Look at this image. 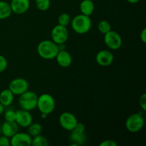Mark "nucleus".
Returning <instances> with one entry per match:
<instances>
[{"label":"nucleus","mask_w":146,"mask_h":146,"mask_svg":"<svg viewBox=\"0 0 146 146\" xmlns=\"http://www.w3.org/2000/svg\"><path fill=\"white\" fill-rule=\"evenodd\" d=\"M59 45L56 44L52 40H44L38 44L37 52L38 54L44 59L55 58L59 51Z\"/></svg>","instance_id":"obj_1"},{"label":"nucleus","mask_w":146,"mask_h":146,"mask_svg":"<svg viewBox=\"0 0 146 146\" xmlns=\"http://www.w3.org/2000/svg\"><path fill=\"white\" fill-rule=\"evenodd\" d=\"M71 24L73 30L76 33L84 34L90 31L92 22L90 17L81 14L74 17L72 21H71Z\"/></svg>","instance_id":"obj_2"},{"label":"nucleus","mask_w":146,"mask_h":146,"mask_svg":"<svg viewBox=\"0 0 146 146\" xmlns=\"http://www.w3.org/2000/svg\"><path fill=\"white\" fill-rule=\"evenodd\" d=\"M38 96L35 92L27 91L19 96V104L21 109L31 111L37 107Z\"/></svg>","instance_id":"obj_3"},{"label":"nucleus","mask_w":146,"mask_h":146,"mask_svg":"<svg viewBox=\"0 0 146 146\" xmlns=\"http://www.w3.org/2000/svg\"><path fill=\"white\" fill-rule=\"evenodd\" d=\"M56 103L54 97L48 94H43L38 96L37 107L41 113L49 115L55 109Z\"/></svg>","instance_id":"obj_4"},{"label":"nucleus","mask_w":146,"mask_h":146,"mask_svg":"<svg viewBox=\"0 0 146 146\" xmlns=\"http://www.w3.org/2000/svg\"><path fill=\"white\" fill-rule=\"evenodd\" d=\"M145 121L140 113H133L127 118L125 121L126 129L131 133H138L143 128Z\"/></svg>","instance_id":"obj_5"},{"label":"nucleus","mask_w":146,"mask_h":146,"mask_svg":"<svg viewBox=\"0 0 146 146\" xmlns=\"http://www.w3.org/2000/svg\"><path fill=\"white\" fill-rule=\"evenodd\" d=\"M52 41L58 45H63L66 42L68 38V31L66 27L60 24L55 26L51 31Z\"/></svg>","instance_id":"obj_6"},{"label":"nucleus","mask_w":146,"mask_h":146,"mask_svg":"<svg viewBox=\"0 0 146 146\" xmlns=\"http://www.w3.org/2000/svg\"><path fill=\"white\" fill-rule=\"evenodd\" d=\"M105 44L112 50H118L122 46V38L118 32L111 30L104 34Z\"/></svg>","instance_id":"obj_7"},{"label":"nucleus","mask_w":146,"mask_h":146,"mask_svg":"<svg viewBox=\"0 0 146 146\" xmlns=\"http://www.w3.org/2000/svg\"><path fill=\"white\" fill-rule=\"evenodd\" d=\"M9 89L14 95L20 96L29 89V83L24 78H16L13 79L9 85Z\"/></svg>","instance_id":"obj_8"},{"label":"nucleus","mask_w":146,"mask_h":146,"mask_svg":"<svg viewBox=\"0 0 146 146\" xmlns=\"http://www.w3.org/2000/svg\"><path fill=\"white\" fill-rule=\"evenodd\" d=\"M60 125L64 130L68 131H71L76 124L78 123V120L76 117L70 112H64L59 116Z\"/></svg>","instance_id":"obj_9"},{"label":"nucleus","mask_w":146,"mask_h":146,"mask_svg":"<svg viewBox=\"0 0 146 146\" xmlns=\"http://www.w3.org/2000/svg\"><path fill=\"white\" fill-rule=\"evenodd\" d=\"M32 137L28 133H19L10 138V143L12 146H30L31 145Z\"/></svg>","instance_id":"obj_10"},{"label":"nucleus","mask_w":146,"mask_h":146,"mask_svg":"<svg viewBox=\"0 0 146 146\" xmlns=\"http://www.w3.org/2000/svg\"><path fill=\"white\" fill-rule=\"evenodd\" d=\"M15 122L19 126L27 128L33 122V117L31 113L26 110L21 109L16 111Z\"/></svg>","instance_id":"obj_11"},{"label":"nucleus","mask_w":146,"mask_h":146,"mask_svg":"<svg viewBox=\"0 0 146 146\" xmlns=\"http://www.w3.org/2000/svg\"><path fill=\"white\" fill-rule=\"evenodd\" d=\"M114 56L108 50H101L96 56V61L101 66H108L113 62Z\"/></svg>","instance_id":"obj_12"},{"label":"nucleus","mask_w":146,"mask_h":146,"mask_svg":"<svg viewBox=\"0 0 146 146\" xmlns=\"http://www.w3.org/2000/svg\"><path fill=\"white\" fill-rule=\"evenodd\" d=\"M9 4L12 12L16 14H22L29 10L30 1L29 0H11Z\"/></svg>","instance_id":"obj_13"},{"label":"nucleus","mask_w":146,"mask_h":146,"mask_svg":"<svg viewBox=\"0 0 146 146\" xmlns=\"http://www.w3.org/2000/svg\"><path fill=\"white\" fill-rule=\"evenodd\" d=\"M19 131V125L15 121H5L1 125V134L11 138L14 135H15Z\"/></svg>","instance_id":"obj_14"},{"label":"nucleus","mask_w":146,"mask_h":146,"mask_svg":"<svg viewBox=\"0 0 146 146\" xmlns=\"http://www.w3.org/2000/svg\"><path fill=\"white\" fill-rule=\"evenodd\" d=\"M58 65L62 68H67L72 64V56L69 52L64 49H60L55 57Z\"/></svg>","instance_id":"obj_15"},{"label":"nucleus","mask_w":146,"mask_h":146,"mask_svg":"<svg viewBox=\"0 0 146 146\" xmlns=\"http://www.w3.org/2000/svg\"><path fill=\"white\" fill-rule=\"evenodd\" d=\"M71 133L70 135V141H72L71 145L78 146L84 145L86 141L85 132H76V131H71Z\"/></svg>","instance_id":"obj_16"},{"label":"nucleus","mask_w":146,"mask_h":146,"mask_svg":"<svg viewBox=\"0 0 146 146\" xmlns=\"http://www.w3.org/2000/svg\"><path fill=\"white\" fill-rule=\"evenodd\" d=\"M79 7L81 14L88 17H90L95 10V5L91 0H83Z\"/></svg>","instance_id":"obj_17"},{"label":"nucleus","mask_w":146,"mask_h":146,"mask_svg":"<svg viewBox=\"0 0 146 146\" xmlns=\"http://www.w3.org/2000/svg\"><path fill=\"white\" fill-rule=\"evenodd\" d=\"M14 95L9 88L4 89L0 93V103L4 106H9L14 101Z\"/></svg>","instance_id":"obj_18"},{"label":"nucleus","mask_w":146,"mask_h":146,"mask_svg":"<svg viewBox=\"0 0 146 146\" xmlns=\"http://www.w3.org/2000/svg\"><path fill=\"white\" fill-rule=\"evenodd\" d=\"M11 11L10 4L4 1H0V19H5L11 16Z\"/></svg>","instance_id":"obj_19"},{"label":"nucleus","mask_w":146,"mask_h":146,"mask_svg":"<svg viewBox=\"0 0 146 146\" xmlns=\"http://www.w3.org/2000/svg\"><path fill=\"white\" fill-rule=\"evenodd\" d=\"M27 128H28V133L32 138L36 135H39L42 132V126L38 123H31Z\"/></svg>","instance_id":"obj_20"},{"label":"nucleus","mask_w":146,"mask_h":146,"mask_svg":"<svg viewBox=\"0 0 146 146\" xmlns=\"http://www.w3.org/2000/svg\"><path fill=\"white\" fill-rule=\"evenodd\" d=\"M48 145V142L46 138L41 134L33 137L31 141V145L33 146H47Z\"/></svg>","instance_id":"obj_21"},{"label":"nucleus","mask_w":146,"mask_h":146,"mask_svg":"<svg viewBox=\"0 0 146 146\" xmlns=\"http://www.w3.org/2000/svg\"><path fill=\"white\" fill-rule=\"evenodd\" d=\"M36 7L38 10L42 11H47L51 6L50 0H36Z\"/></svg>","instance_id":"obj_22"},{"label":"nucleus","mask_w":146,"mask_h":146,"mask_svg":"<svg viewBox=\"0 0 146 146\" xmlns=\"http://www.w3.org/2000/svg\"><path fill=\"white\" fill-rule=\"evenodd\" d=\"M98 31L101 33H102L103 34H106L108 31L112 30L111 29V24L108 21H106V20H102V21H101L98 23Z\"/></svg>","instance_id":"obj_23"},{"label":"nucleus","mask_w":146,"mask_h":146,"mask_svg":"<svg viewBox=\"0 0 146 146\" xmlns=\"http://www.w3.org/2000/svg\"><path fill=\"white\" fill-rule=\"evenodd\" d=\"M71 17L68 14L63 13L58 17V24H60L64 27H67L71 23Z\"/></svg>","instance_id":"obj_24"},{"label":"nucleus","mask_w":146,"mask_h":146,"mask_svg":"<svg viewBox=\"0 0 146 146\" xmlns=\"http://www.w3.org/2000/svg\"><path fill=\"white\" fill-rule=\"evenodd\" d=\"M4 119L7 121H15L16 120V111L14 110H7L4 113Z\"/></svg>","instance_id":"obj_25"},{"label":"nucleus","mask_w":146,"mask_h":146,"mask_svg":"<svg viewBox=\"0 0 146 146\" xmlns=\"http://www.w3.org/2000/svg\"><path fill=\"white\" fill-rule=\"evenodd\" d=\"M7 66H8V62L7 58L4 56L0 55V74L4 72L7 69Z\"/></svg>","instance_id":"obj_26"},{"label":"nucleus","mask_w":146,"mask_h":146,"mask_svg":"<svg viewBox=\"0 0 146 146\" xmlns=\"http://www.w3.org/2000/svg\"><path fill=\"white\" fill-rule=\"evenodd\" d=\"M11 145L10 138L4 136L3 135H0V146H9Z\"/></svg>","instance_id":"obj_27"},{"label":"nucleus","mask_w":146,"mask_h":146,"mask_svg":"<svg viewBox=\"0 0 146 146\" xmlns=\"http://www.w3.org/2000/svg\"><path fill=\"white\" fill-rule=\"evenodd\" d=\"M139 105L141 109L143 111H146V94H143L141 95L139 98Z\"/></svg>","instance_id":"obj_28"},{"label":"nucleus","mask_w":146,"mask_h":146,"mask_svg":"<svg viewBox=\"0 0 146 146\" xmlns=\"http://www.w3.org/2000/svg\"><path fill=\"white\" fill-rule=\"evenodd\" d=\"M118 143L113 140H106L100 143V146H117Z\"/></svg>","instance_id":"obj_29"},{"label":"nucleus","mask_w":146,"mask_h":146,"mask_svg":"<svg viewBox=\"0 0 146 146\" xmlns=\"http://www.w3.org/2000/svg\"><path fill=\"white\" fill-rule=\"evenodd\" d=\"M140 38H141V40L142 41L143 43L146 42V29L144 28L142 30V31L141 32V34H140Z\"/></svg>","instance_id":"obj_30"},{"label":"nucleus","mask_w":146,"mask_h":146,"mask_svg":"<svg viewBox=\"0 0 146 146\" xmlns=\"http://www.w3.org/2000/svg\"><path fill=\"white\" fill-rule=\"evenodd\" d=\"M4 111V106L1 104V103H0V115H1V114L3 113Z\"/></svg>","instance_id":"obj_31"},{"label":"nucleus","mask_w":146,"mask_h":146,"mask_svg":"<svg viewBox=\"0 0 146 146\" xmlns=\"http://www.w3.org/2000/svg\"><path fill=\"white\" fill-rule=\"evenodd\" d=\"M127 1H128L129 3H131V4H136L139 1V0H127Z\"/></svg>","instance_id":"obj_32"},{"label":"nucleus","mask_w":146,"mask_h":146,"mask_svg":"<svg viewBox=\"0 0 146 146\" xmlns=\"http://www.w3.org/2000/svg\"><path fill=\"white\" fill-rule=\"evenodd\" d=\"M47 115H46V114H45V113H41V118H46Z\"/></svg>","instance_id":"obj_33"},{"label":"nucleus","mask_w":146,"mask_h":146,"mask_svg":"<svg viewBox=\"0 0 146 146\" xmlns=\"http://www.w3.org/2000/svg\"><path fill=\"white\" fill-rule=\"evenodd\" d=\"M0 135H1V124H0Z\"/></svg>","instance_id":"obj_34"}]
</instances>
